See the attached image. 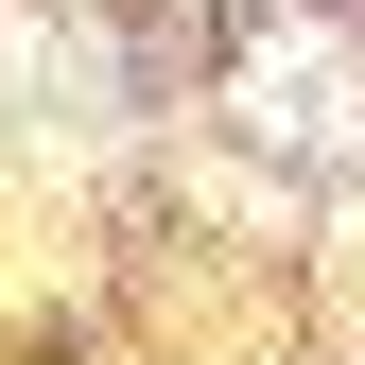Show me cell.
<instances>
[{
    "mask_svg": "<svg viewBox=\"0 0 365 365\" xmlns=\"http://www.w3.org/2000/svg\"><path fill=\"white\" fill-rule=\"evenodd\" d=\"M244 122L261 140H313V157H365V70L331 35H261L244 53Z\"/></svg>",
    "mask_w": 365,
    "mask_h": 365,
    "instance_id": "obj_1",
    "label": "cell"
},
{
    "mask_svg": "<svg viewBox=\"0 0 365 365\" xmlns=\"http://www.w3.org/2000/svg\"><path fill=\"white\" fill-rule=\"evenodd\" d=\"M348 279H365V209H348Z\"/></svg>",
    "mask_w": 365,
    "mask_h": 365,
    "instance_id": "obj_2",
    "label": "cell"
}]
</instances>
